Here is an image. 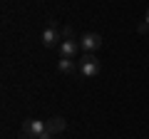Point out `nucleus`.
I'll use <instances>...</instances> for the list:
<instances>
[{
  "label": "nucleus",
  "mask_w": 149,
  "mask_h": 139,
  "mask_svg": "<svg viewBox=\"0 0 149 139\" xmlns=\"http://www.w3.org/2000/svg\"><path fill=\"white\" fill-rule=\"evenodd\" d=\"M80 47L85 50V52H95V50L102 47V38L97 35V32H87V35L80 38Z\"/></svg>",
  "instance_id": "20e7f679"
},
{
  "label": "nucleus",
  "mask_w": 149,
  "mask_h": 139,
  "mask_svg": "<svg viewBox=\"0 0 149 139\" xmlns=\"http://www.w3.org/2000/svg\"><path fill=\"white\" fill-rule=\"evenodd\" d=\"M100 72V60L95 57V52H85L80 57V75L82 77H95Z\"/></svg>",
  "instance_id": "f257e3e1"
},
{
  "label": "nucleus",
  "mask_w": 149,
  "mask_h": 139,
  "mask_svg": "<svg viewBox=\"0 0 149 139\" xmlns=\"http://www.w3.org/2000/svg\"><path fill=\"white\" fill-rule=\"evenodd\" d=\"M80 40H62L60 42V57L67 60H77V52H80Z\"/></svg>",
  "instance_id": "7ed1b4c3"
},
{
  "label": "nucleus",
  "mask_w": 149,
  "mask_h": 139,
  "mask_svg": "<svg viewBox=\"0 0 149 139\" xmlns=\"http://www.w3.org/2000/svg\"><path fill=\"white\" fill-rule=\"evenodd\" d=\"M60 35H62V32L55 27V22H50V25L45 27V32H42V45L45 47H55L57 40H60Z\"/></svg>",
  "instance_id": "39448f33"
},
{
  "label": "nucleus",
  "mask_w": 149,
  "mask_h": 139,
  "mask_svg": "<svg viewBox=\"0 0 149 139\" xmlns=\"http://www.w3.org/2000/svg\"><path fill=\"white\" fill-rule=\"evenodd\" d=\"M144 22H147V25H149V8H147V15H144Z\"/></svg>",
  "instance_id": "9b49d317"
},
{
  "label": "nucleus",
  "mask_w": 149,
  "mask_h": 139,
  "mask_svg": "<svg viewBox=\"0 0 149 139\" xmlns=\"http://www.w3.org/2000/svg\"><path fill=\"white\" fill-rule=\"evenodd\" d=\"M65 127H67V122H65V117H52L45 122V129H47L50 134H57V132H65Z\"/></svg>",
  "instance_id": "423d86ee"
},
{
  "label": "nucleus",
  "mask_w": 149,
  "mask_h": 139,
  "mask_svg": "<svg viewBox=\"0 0 149 139\" xmlns=\"http://www.w3.org/2000/svg\"><path fill=\"white\" fill-rule=\"evenodd\" d=\"M45 132H47V129H45V122H40V119H27V122L22 124L20 137L22 139H37V137H42Z\"/></svg>",
  "instance_id": "f03ea898"
},
{
  "label": "nucleus",
  "mask_w": 149,
  "mask_h": 139,
  "mask_svg": "<svg viewBox=\"0 0 149 139\" xmlns=\"http://www.w3.org/2000/svg\"><path fill=\"white\" fill-rule=\"evenodd\" d=\"M62 38H65V40H74V38H72V27H70V25L62 27Z\"/></svg>",
  "instance_id": "6e6552de"
},
{
  "label": "nucleus",
  "mask_w": 149,
  "mask_h": 139,
  "mask_svg": "<svg viewBox=\"0 0 149 139\" xmlns=\"http://www.w3.org/2000/svg\"><path fill=\"white\" fill-rule=\"evenodd\" d=\"M57 70H60V72H62V75H74V72L80 70V65H74V60L60 57V62H57Z\"/></svg>",
  "instance_id": "0eeeda50"
},
{
  "label": "nucleus",
  "mask_w": 149,
  "mask_h": 139,
  "mask_svg": "<svg viewBox=\"0 0 149 139\" xmlns=\"http://www.w3.org/2000/svg\"><path fill=\"white\" fill-rule=\"evenodd\" d=\"M147 30H149L147 22H139V25H137V32H139V35H147Z\"/></svg>",
  "instance_id": "1a4fd4ad"
},
{
  "label": "nucleus",
  "mask_w": 149,
  "mask_h": 139,
  "mask_svg": "<svg viewBox=\"0 0 149 139\" xmlns=\"http://www.w3.org/2000/svg\"><path fill=\"white\" fill-rule=\"evenodd\" d=\"M20 139H22V137H20Z\"/></svg>",
  "instance_id": "f8f14e48"
},
{
  "label": "nucleus",
  "mask_w": 149,
  "mask_h": 139,
  "mask_svg": "<svg viewBox=\"0 0 149 139\" xmlns=\"http://www.w3.org/2000/svg\"><path fill=\"white\" fill-rule=\"evenodd\" d=\"M37 139H52V134H50V132H45L42 137H37Z\"/></svg>",
  "instance_id": "9d476101"
}]
</instances>
